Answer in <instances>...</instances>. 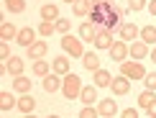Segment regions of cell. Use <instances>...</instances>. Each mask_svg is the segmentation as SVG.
<instances>
[{"mask_svg":"<svg viewBox=\"0 0 156 118\" xmlns=\"http://www.w3.org/2000/svg\"><path fill=\"white\" fill-rule=\"evenodd\" d=\"M82 77L74 75V72H69V75H64V82H62V95L67 98V100H80L82 95Z\"/></svg>","mask_w":156,"mask_h":118,"instance_id":"1","label":"cell"},{"mask_svg":"<svg viewBox=\"0 0 156 118\" xmlns=\"http://www.w3.org/2000/svg\"><path fill=\"white\" fill-rule=\"evenodd\" d=\"M115 5L110 3V0H92V10H90V23H95V26H105L108 21V16H110V10H113Z\"/></svg>","mask_w":156,"mask_h":118,"instance_id":"2","label":"cell"},{"mask_svg":"<svg viewBox=\"0 0 156 118\" xmlns=\"http://www.w3.org/2000/svg\"><path fill=\"white\" fill-rule=\"evenodd\" d=\"M62 49L67 51V54H72L74 59H82V57H84L82 39H74L72 34H64V36H62Z\"/></svg>","mask_w":156,"mask_h":118,"instance_id":"3","label":"cell"},{"mask_svg":"<svg viewBox=\"0 0 156 118\" xmlns=\"http://www.w3.org/2000/svg\"><path fill=\"white\" fill-rule=\"evenodd\" d=\"M120 75L128 77V80H144L148 72H146V67L141 62H123L120 64Z\"/></svg>","mask_w":156,"mask_h":118,"instance_id":"4","label":"cell"},{"mask_svg":"<svg viewBox=\"0 0 156 118\" xmlns=\"http://www.w3.org/2000/svg\"><path fill=\"white\" fill-rule=\"evenodd\" d=\"M62 75H56V72H49L46 77H41V87H44V93H49V95H54V93H59L62 90Z\"/></svg>","mask_w":156,"mask_h":118,"instance_id":"5","label":"cell"},{"mask_svg":"<svg viewBox=\"0 0 156 118\" xmlns=\"http://www.w3.org/2000/svg\"><path fill=\"white\" fill-rule=\"evenodd\" d=\"M108 54H110V59H113V62L123 64V62H126V57H128V44L123 41V39H115L113 46L108 49Z\"/></svg>","mask_w":156,"mask_h":118,"instance_id":"6","label":"cell"},{"mask_svg":"<svg viewBox=\"0 0 156 118\" xmlns=\"http://www.w3.org/2000/svg\"><path fill=\"white\" fill-rule=\"evenodd\" d=\"M118 34H120V39L126 44H133V41H138V39H141V28L136 23H120Z\"/></svg>","mask_w":156,"mask_h":118,"instance_id":"7","label":"cell"},{"mask_svg":"<svg viewBox=\"0 0 156 118\" xmlns=\"http://www.w3.org/2000/svg\"><path fill=\"white\" fill-rule=\"evenodd\" d=\"M92 46H95V49H110V46H113L110 31L105 28V26H97V34H95V39H92Z\"/></svg>","mask_w":156,"mask_h":118,"instance_id":"8","label":"cell"},{"mask_svg":"<svg viewBox=\"0 0 156 118\" xmlns=\"http://www.w3.org/2000/svg\"><path fill=\"white\" fill-rule=\"evenodd\" d=\"M148 54H151V51H148V44H144L141 39L133 41V44H128V57H133L136 62H138V59H146Z\"/></svg>","mask_w":156,"mask_h":118,"instance_id":"9","label":"cell"},{"mask_svg":"<svg viewBox=\"0 0 156 118\" xmlns=\"http://www.w3.org/2000/svg\"><path fill=\"white\" fill-rule=\"evenodd\" d=\"M36 34H38L36 28L26 26V28H21V31H18V39H16V41L21 44V46H26V49H28L31 44H36V41H38V39H36Z\"/></svg>","mask_w":156,"mask_h":118,"instance_id":"10","label":"cell"},{"mask_svg":"<svg viewBox=\"0 0 156 118\" xmlns=\"http://www.w3.org/2000/svg\"><path fill=\"white\" fill-rule=\"evenodd\" d=\"M110 90H113V95H128V90H131V80L128 77H113V82H110Z\"/></svg>","mask_w":156,"mask_h":118,"instance_id":"11","label":"cell"},{"mask_svg":"<svg viewBox=\"0 0 156 118\" xmlns=\"http://www.w3.org/2000/svg\"><path fill=\"white\" fill-rule=\"evenodd\" d=\"M26 51H28V59H34V62H36V59H44V57H46L49 44L44 41V39H38V41H36V44H31V46L26 49Z\"/></svg>","mask_w":156,"mask_h":118,"instance_id":"12","label":"cell"},{"mask_svg":"<svg viewBox=\"0 0 156 118\" xmlns=\"http://www.w3.org/2000/svg\"><path fill=\"white\" fill-rule=\"evenodd\" d=\"M18 110H21L23 116H28V113H34V110H36V100H34V95H31V93H26V95L18 98Z\"/></svg>","mask_w":156,"mask_h":118,"instance_id":"13","label":"cell"},{"mask_svg":"<svg viewBox=\"0 0 156 118\" xmlns=\"http://www.w3.org/2000/svg\"><path fill=\"white\" fill-rule=\"evenodd\" d=\"M92 85H95V87H110V82H113V75H110V72L108 69H97V72H92Z\"/></svg>","mask_w":156,"mask_h":118,"instance_id":"14","label":"cell"},{"mask_svg":"<svg viewBox=\"0 0 156 118\" xmlns=\"http://www.w3.org/2000/svg\"><path fill=\"white\" fill-rule=\"evenodd\" d=\"M126 16V10L123 8H118V5H115L113 10H110V16H108V21H105V28L108 31H113V28H120V18Z\"/></svg>","mask_w":156,"mask_h":118,"instance_id":"15","label":"cell"},{"mask_svg":"<svg viewBox=\"0 0 156 118\" xmlns=\"http://www.w3.org/2000/svg\"><path fill=\"white\" fill-rule=\"evenodd\" d=\"M97 110H100V116H102V118H113L115 113H118V103H115L113 98H108V100H100Z\"/></svg>","mask_w":156,"mask_h":118,"instance_id":"16","label":"cell"},{"mask_svg":"<svg viewBox=\"0 0 156 118\" xmlns=\"http://www.w3.org/2000/svg\"><path fill=\"white\" fill-rule=\"evenodd\" d=\"M5 67H8V75H13V77H21V75H23L26 62H23L21 57H10L8 62H5Z\"/></svg>","mask_w":156,"mask_h":118,"instance_id":"17","label":"cell"},{"mask_svg":"<svg viewBox=\"0 0 156 118\" xmlns=\"http://www.w3.org/2000/svg\"><path fill=\"white\" fill-rule=\"evenodd\" d=\"M82 64H84V69H90V72H97V69L102 67V64H100V57H97L95 51H84Z\"/></svg>","mask_w":156,"mask_h":118,"instance_id":"18","label":"cell"},{"mask_svg":"<svg viewBox=\"0 0 156 118\" xmlns=\"http://www.w3.org/2000/svg\"><path fill=\"white\" fill-rule=\"evenodd\" d=\"M51 72H56V75H69L72 72V67H69V59L67 57H56L54 62H51Z\"/></svg>","mask_w":156,"mask_h":118,"instance_id":"19","label":"cell"},{"mask_svg":"<svg viewBox=\"0 0 156 118\" xmlns=\"http://www.w3.org/2000/svg\"><path fill=\"white\" fill-rule=\"evenodd\" d=\"M72 10H74V16H77V18L90 16V10H92V0H74Z\"/></svg>","mask_w":156,"mask_h":118,"instance_id":"20","label":"cell"},{"mask_svg":"<svg viewBox=\"0 0 156 118\" xmlns=\"http://www.w3.org/2000/svg\"><path fill=\"white\" fill-rule=\"evenodd\" d=\"M80 100H82V105H92V103L97 100V87H95V85H84Z\"/></svg>","mask_w":156,"mask_h":118,"instance_id":"21","label":"cell"},{"mask_svg":"<svg viewBox=\"0 0 156 118\" xmlns=\"http://www.w3.org/2000/svg\"><path fill=\"white\" fill-rule=\"evenodd\" d=\"M18 31H21V28H16V26H13V23H8V21H3V23H0V39H3V41L18 39Z\"/></svg>","mask_w":156,"mask_h":118,"instance_id":"22","label":"cell"},{"mask_svg":"<svg viewBox=\"0 0 156 118\" xmlns=\"http://www.w3.org/2000/svg\"><path fill=\"white\" fill-rule=\"evenodd\" d=\"M13 90H16V93H21V95L31 93V77H26V75L16 77V80H13Z\"/></svg>","mask_w":156,"mask_h":118,"instance_id":"23","label":"cell"},{"mask_svg":"<svg viewBox=\"0 0 156 118\" xmlns=\"http://www.w3.org/2000/svg\"><path fill=\"white\" fill-rule=\"evenodd\" d=\"M13 108H18V100L13 98V93L3 90L0 93V110H13Z\"/></svg>","mask_w":156,"mask_h":118,"instance_id":"24","label":"cell"},{"mask_svg":"<svg viewBox=\"0 0 156 118\" xmlns=\"http://www.w3.org/2000/svg\"><path fill=\"white\" fill-rule=\"evenodd\" d=\"M156 103V93L154 90H144V93L138 95V108H144V110H148Z\"/></svg>","mask_w":156,"mask_h":118,"instance_id":"25","label":"cell"},{"mask_svg":"<svg viewBox=\"0 0 156 118\" xmlns=\"http://www.w3.org/2000/svg\"><path fill=\"white\" fill-rule=\"evenodd\" d=\"M41 18L44 21H56V18H59V8H56L54 3H46V5H41Z\"/></svg>","mask_w":156,"mask_h":118,"instance_id":"26","label":"cell"},{"mask_svg":"<svg viewBox=\"0 0 156 118\" xmlns=\"http://www.w3.org/2000/svg\"><path fill=\"white\" fill-rule=\"evenodd\" d=\"M95 34H97V26L95 23H82L80 26V39H82V41H92V39H95Z\"/></svg>","mask_w":156,"mask_h":118,"instance_id":"27","label":"cell"},{"mask_svg":"<svg viewBox=\"0 0 156 118\" xmlns=\"http://www.w3.org/2000/svg\"><path fill=\"white\" fill-rule=\"evenodd\" d=\"M31 69H34V75H36V77H46L49 72H51V64L46 62V59H36Z\"/></svg>","mask_w":156,"mask_h":118,"instance_id":"28","label":"cell"},{"mask_svg":"<svg viewBox=\"0 0 156 118\" xmlns=\"http://www.w3.org/2000/svg\"><path fill=\"white\" fill-rule=\"evenodd\" d=\"M141 41L144 44H156V26H144L141 28Z\"/></svg>","mask_w":156,"mask_h":118,"instance_id":"29","label":"cell"},{"mask_svg":"<svg viewBox=\"0 0 156 118\" xmlns=\"http://www.w3.org/2000/svg\"><path fill=\"white\" fill-rule=\"evenodd\" d=\"M54 31H56V23L54 21H41V26H38V36H44V39H49Z\"/></svg>","mask_w":156,"mask_h":118,"instance_id":"30","label":"cell"},{"mask_svg":"<svg viewBox=\"0 0 156 118\" xmlns=\"http://www.w3.org/2000/svg\"><path fill=\"white\" fill-rule=\"evenodd\" d=\"M3 3L10 13H23L26 10V0H3Z\"/></svg>","mask_w":156,"mask_h":118,"instance_id":"31","label":"cell"},{"mask_svg":"<svg viewBox=\"0 0 156 118\" xmlns=\"http://www.w3.org/2000/svg\"><path fill=\"white\" fill-rule=\"evenodd\" d=\"M56 31H59V34L64 36V34H69V28H72V21H69V18H56Z\"/></svg>","mask_w":156,"mask_h":118,"instance_id":"32","label":"cell"},{"mask_svg":"<svg viewBox=\"0 0 156 118\" xmlns=\"http://www.w3.org/2000/svg\"><path fill=\"white\" fill-rule=\"evenodd\" d=\"M77 118H100V110L92 108V105H84V108L80 110V116H77Z\"/></svg>","mask_w":156,"mask_h":118,"instance_id":"33","label":"cell"},{"mask_svg":"<svg viewBox=\"0 0 156 118\" xmlns=\"http://www.w3.org/2000/svg\"><path fill=\"white\" fill-rule=\"evenodd\" d=\"M144 85H146V90H154L156 93V72H148L144 77Z\"/></svg>","mask_w":156,"mask_h":118,"instance_id":"34","label":"cell"},{"mask_svg":"<svg viewBox=\"0 0 156 118\" xmlns=\"http://www.w3.org/2000/svg\"><path fill=\"white\" fill-rule=\"evenodd\" d=\"M146 0H128V10H133V13H138V10H144L146 8Z\"/></svg>","mask_w":156,"mask_h":118,"instance_id":"35","label":"cell"},{"mask_svg":"<svg viewBox=\"0 0 156 118\" xmlns=\"http://www.w3.org/2000/svg\"><path fill=\"white\" fill-rule=\"evenodd\" d=\"M0 59H3V62H8V59H10V46H8V41L0 44Z\"/></svg>","mask_w":156,"mask_h":118,"instance_id":"36","label":"cell"},{"mask_svg":"<svg viewBox=\"0 0 156 118\" xmlns=\"http://www.w3.org/2000/svg\"><path fill=\"white\" fill-rule=\"evenodd\" d=\"M120 118H141V116L136 108H126V110H120Z\"/></svg>","mask_w":156,"mask_h":118,"instance_id":"37","label":"cell"},{"mask_svg":"<svg viewBox=\"0 0 156 118\" xmlns=\"http://www.w3.org/2000/svg\"><path fill=\"white\" fill-rule=\"evenodd\" d=\"M148 13L156 18V0H151V3H148Z\"/></svg>","mask_w":156,"mask_h":118,"instance_id":"38","label":"cell"},{"mask_svg":"<svg viewBox=\"0 0 156 118\" xmlns=\"http://www.w3.org/2000/svg\"><path fill=\"white\" fill-rule=\"evenodd\" d=\"M146 113H148V118H156V103H154V105L146 110Z\"/></svg>","mask_w":156,"mask_h":118,"instance_id":"39","label":"cell"},{"mask_svg":"<svg viewBox=\"0 0 156 118\" xmlns=\"http://www.w3.org/2000/svg\"><path fill=\"white\" fill-rule=\"evenodd\" d=\"M148 57H151V59H154V64H156V46H154V51H151Z\"/></svg>","mask_w":156,"mask_h":118,"instance_id":"40","label":"cell"},{"mask_svg":"<svg viewBox=\"0 0 156 118\" xmlns=\"http://www.w3.org/2000/svg\"><path fill=\"white\" fill-rule=\"evenodd\" d=\"M23 118H36V116H34V113H28V116H23Z\"/></svg>","mask_w":156,"mask_h":118,"instance_id":"41","label":"cell"},{"mask_svg":"<svg viewBox=\"0 0 156 118\" xmlns=\"http://www.w3.org/2000/svg\"><path fill=\"white\" fill-rule=\"evenodd\" d=\"M64 3H69V5H74V0H64Z\"/></svg>","mask_w":156,"mask_h":118,"instance_id":"42","label":"cell"},{"mask_svg":"<svg viewBox=\"0 0 156 118\" xmlns=\"http://www.w3.org/2000/svg\"><path fill=\"white\" fill-rule=\"evenodd\" d=\"M46 118H59V116H54V113H51V116H46Z\"/></svg>","mask_w":156,"mask_h":118,"instance_id":"43","label":"cell"},{"mask_svg":"<svg viewBox=\"0 0 156 118\" xmlns=\"http://www.w3.org/2000/svg\"><path fill=\"white\" fill-rule=\"evenodd\" d=\"M146 118H148V116H146Z\"/></svg>","mask_w":156,"mask_h":118,"instance_id":"44","label":"cell"}]
</instances>
